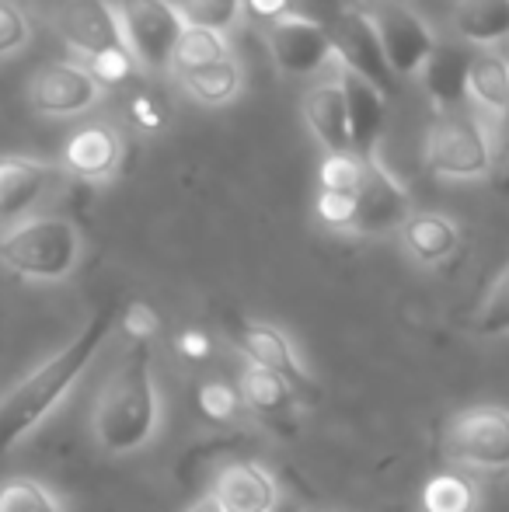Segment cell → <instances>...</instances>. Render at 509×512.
I'll use <instances>...</instances> for the list:
<instances>
[{"label": "cell", "mask_w": 509, "mask_h": 512, "mask_svg": "<svg viewBox=\"0 0 509 512\" xmlns=\"http://www.w3.org/2000/svg\"><path fill=\"white\" fill-rule=\"evenodd\" d=\"M178 352H182L185 359H206L210 356V338L196 328L182 331V335H178Z\"/></svg>", "instance_id": "74e56055"}, {"label": "cell", "mask_w": 509, "mask_h": 512, "mask_svg": "<svg viewBox=\"0 0 509 512\" xmlns=\"http://www.w3.org/2000/svg\"><path fill=\"white\" fill-rule=\"evenodd\" d=\"M272 512H300V509H297V506H290V502H279V506L272 509Z\"/></svg>", "instance_id": "b9f144b4"}, {"label": "cell", "mask_w": 509, "mask_h": 512, "mask_svg": "<svg viewBox=\"0 0 509 512\" xmlns=\"http://www.w3.org/2000/svg\"><path fill=\"white\" fill-rule=\"evenodd\" d=\"M468 105L503 119L509 105V60L496 49H478L468 67Z\"/></svg>", "instance_id": "7402d4cb"}, {"label": "cell", "mask_w": 509, "mask_h": 512, "mask_svg": "<svg viewBox=\"0 0 509 512\" xmlns=\"http://www.w3.org/2000/svg\"><path fill=\"white\" fill-rule=\"evenodd\" d=\"M471 49L457 46H436L429 63L422 67V84H426L429 98L436 102L440 112H457L468 105V67H471Z\"/></svg>", "instance_id": "d6986e66"}, {"label": "cell", "mask_w": 509, "mask_h": 512, "mask_svg": "<svg viewBox=\"0 0 509 512\" xmlns=\"http://www.w3.org/2000/svg\"><path fill=\"white\" fill-rule=\"evenodd\" d=\"M475 485L461 474H436L422 492L426 512H475Z\"/></svg>", "instance_id": "4316f807"}, {"label": "cell", "mask_w": 509, "mask_h": 512, "mask_svg": "<svg viewBox=\"0 0 509 512\" xmlns=\"http://www.w3.org/2000/svg\"><path fill=\"white\" fill-rule=\"evenodd\" d=\"M119 25L136 67L147 74H168L185 21L175 0H119Z\"/></svg>", "instance_id": "5b68a950"}, {"label": "cell", "mask_w": 509, "mask_h": 512, "mask_svg": "<svg viewBox=\"0 0 509 512\" xmlns=\"http://www.w3.org/2000/svg\"><path fill=\"white\" fill-rule=\"evenodd\" d=\"M374 21V32L381 39L384 60L394 70V77H419L429 56L436 53V35L412 7L398 4V0H381L374 11H367Z\"/></svg>", "instance_id": "52a82bcc"}, {"label": "cell", "mask_w": 509, "mask_h": 512, "mask_svg": "<svg viewBox=\"0 0 509 512\" xmlns=\"http://www.w3.org/2000/svg\"><path fill=\"white\" fill-rule=\"evenodd\" d=\"M178 14L185 25L227 35L245 18V4L241 0H178Z\"/></svg>", "instance_id": "484cf974"}, {"label": "cell", "mask_w": 509, "mask_h": 512, "mask_svg": "<svg viewBox=\"0 0 509 512\" xmlns=\"http://www.w3.org/2000/svg\"><path fill=\"white\" fill-rule=\"evenodd\" d=\"M102 88L98 81L88 74L84 63H70V60H56L46 63L32 74L28 84V102L39 115L46 119H74L84 115L98 105Z\"/></svg>", "instance_id": "9c48e42d"}, {"label": "cell", "mask_w": 509, "mask_h": 512, "mask_svg": "<svg viewBox=\"0 0 509 512\" xmlns=\"http://www.w3.org/2000/svg\"><path fill=\"white\" fill-rule=\"evenodd\" d=\"M213 502L220 512H272L279 506L276 481L258 464H231L213 485Z\"/></svg>", "instance_id": "ac0fdd59"}, {"label": "cell", "mask_w": 509, "mask_h": 512, "mask_svg": "<svg viewBox=\"0 0 509 512\" xmlns=\"http://www.w3.org/2000/svg\"><path fill=\"white\" fill-rule=\"evenodd\" d=\"M129 115H133L136 126L147 129V133L161 129V108L150 102V98H133V102H129Z\"/></svg>", "instance_id": "8d00e7d4"}, {"label": "cell", "mask_w": 509, "mask_h": 512, "mask_svg": "<svg viewBox=\"0 0 509 512\" xmlns=\"http://www.w3.org/2000/svg\"><path fill=\"white\" fill-rule=\"evenodd\" d=\"M499 126H503V136H506V150H509V105H506L503 119H499Z\"/></svg>", "instance_id": "60d3db41"}, {"label": "cell", "mask_w": 509, "mask_h": 512, "mask_svg": "<svg viewBox=\"0 0 509 512\" xmlns=\"http://www.w3.org/2000/svg\"><path fill=\"white\" fill-rule=\"evenodd\" d=\"M157 328H161V321H157V314H154V307H147V304H129L126 310H123V331L133 342H143L147 345L150 338L157 335Z\"/></svg>", "instance_id": "836d02e7"}, {"label": "cell", "mask_w": 509, "mask_h": 512, "mask_svg": "<svg viewBox=\"0 0 509 512\" xmlns=\"http://www.w3.org/2000/svg\"><path fill=\"white\" fill-rule=\"evenodd\" d=\"M0 512H63L56 495L32 478H7L0 485Z\"/></svg>", "instance_id": "f1b7e54d"}, {"label": "cell", "mask_w": 509, "mask_h": 512, "mask_svg": "<svg viewBox=\"0 0 509 512\" xmlns=\"http://www.w3.org/2000/svg\"><path fill=\"white\" fill-rule=\"evenodd\" d=\"M241 398H245L258 415H286V411L293 408L297 394H293V387L286 384L283 377L262 370V366H252V370H245V377H241Z\"/></svg>", "instance_id": "d4e9b609"}, {"label": "cell", "mask_w": 509, "mask_h": 512, "mask_svg": "<svg viewBox=\"0 0 509 512\" xmlns=\"http://www.w3.org/2000/svg\"><path fill=\"white\" fill-rule=\"evenodd\" d=\"M314 512H321V509H314Z\"/></svg>", "instance_id": "7bdbcfd3"}, {"label": "cell", "mask_w": 509, "mask_h": 512, "mask_svg": "<svg viewBox=\"0 0 509 512\" xmlns=\"http://www.w3.org/2000/svg\"><path fill=\"white\" fill-rule=\"evenodd\" d=\"M471 328H475V335H485V338L509 335V265L499 272L496 283L485 293V300L478 304Z\"/></svg>", "instance_id": "83f0119b"}, {"label": "cell", "mask_w": 509, "mask_h": 512, "mask_svg": "<svg viewBox=\"0 0 509 512\" xmlns=\"http://www.w3.org/2000/svg\"><path fill=\"white\" fill-rule=\"evenodd\" d=\"M363 178V157L360 154H325L318 168L321 192H342V196H356Z\"/></svg>", "instance_id": "f546056e"}, {"label": "cell", "mask_w": 509, "mask_h": 512, "mask_svg": "<svg viewBox=\"0 0 509 512\" xmlns=\"http://www.w3.org/2000/svg\"><path fill=\"white\" fill-rule=\"evenodd\" d=\"M342 95H346V119H349V140H353V154L370 157L377 150V140L384 133L387 122V95L367 84L363 77L342 70Z\"/></svg>", "instance_id": "e0dca14e"}, {"label": "cell", "mask_w": 509, "mask_h": 512, "mask_svg": "<svg viewBox=\"0 0 509 512\" xmlns=\"http://www.w3.org/2000/svg\"><path fill=\"white\" fill-rule=\"evenodd\" d=\"M53 25L60 39L84 56V63L112 49H126L123 25H119V11L112 0H67L56 11Z\"/></svg>", "instance_id": "7c38bea8"}, {"label": "cell", "mask_w": 509, "mask_h": 512, "mask_svg": "<svg viewBox=\"0 0 509 512\" xmlns=\"http://www.w3.org/2000/svg\"><path fill=\"white\" fill-rule=\"evenodd\" d=\"M300 112H304L307 129H311V136L325 154H353L342 77H328V81L314 84L304 95V102H300Z\"/></svg>", "instance_id": "2e32d148"}, {"label": "cell", "mask_w": 509, "mask_h": 512, "mask_svg": "<svg viewBox=\"0 0 509 512\" xmlns=\"http://www.w3.org/2000/svg\"><path fill=\"white\" fill-rule=\"evenodd\" d=\"M95 439L105 453H133L154 436L157 429V394L150 377V345L133 342V349L123 356L109 384L98 394L95 415Z\"/></svg>", "instance_id": "7a4b0ae2"}, {"label": "cell", "mask_w": 509, "mask_h": 512, "mask_svg": "<svg viewBox=\"0 0 509 512\" xmlns=\"http://www.w3.org/2000/svg\"><path fill=\"white\" fill-rule=\"evenodd\" d=\"M398 234H401L405 251L419 265L447 262V258L457 251V244H461V230H457V223L443 213H415L412 209V216L401 223Z\"/></svg>", "instance_id": "44dd1931"}, {"label": "cell", "mask_w": 509, "mask_h": 512, "mask_svg": "<svg viewBox=\"0 0 509 512\" xmlns=\"http://www.w3.org/2000/svg\"><path fill=\"white\" fill-rule=\"evenodd\" d=\"M81 230L63 216H32L0 234V265L32 283H60L81 262Z\"/></svg>", "instance_id": "3957f363"}, {"label": "cell", "mask_w": 509, "mask_h": 512, "mask_svg": "<svg viewBox=\"0 0 509 512\" xmlns=\"http://www.w3.org/2000/svg\"><path fill=\"white\" fill-rule=\"evenodd\" d=\"M112 324H116V310L112 307L98 310L81 328V335L74 342H67V349H60L53 359H46L39 370H32L25 380H18L0 398V453L18 446L35 425H42V418L49 411L67 398V391L81 380V373L88 370L95 352L109 338Z\"/></svg>", "instance_id": "6da1fadb"}, {"label": "cell", "mask_w": 509, "mask_h": 512, "mask_svg": "<svg viewBox=\"0 0 509 512\" xmlns=\"http://www.w3.org/2000/svg\"><path fill=\"white\" fill-rule=\"evenodd\" d=\"M234 342H238V349L252 359V366H262V370L283 377L286 384L293 387V394H307V398L318 394L311 373L300 366L297 352H293V342L279 328L245 321V324H238V331H234Z\"/></svg>", "instance_id": "9a60e30c"}, {"label": "cell", "mask_w": 509, "mask_h": 512, "mask_svg": "<svg viewBox=\"0 0 509 512\" xmlns=\"http://www.w3.org/2000/svg\"><path fill=\"white\" fill-rule=\"evenodd\" d=\"M182 88L196 105L224 108L241 95V88H245V70H241V63L234 60V56H227V60L213 63V67L182 77Z\"/></svg>", "instance_id": "603a6c76"}, {"label": "cell", "mask_w": 509, "mask_h": 512, "mask_svg": "<svg viewBox=\"0 0 509 512\" xmlns=\"http://www.w3.org/2000/svg\"><path fill=\"white\" fill-rule=\"evenodd\" d=\"M422 161L450 182H478L492 171V136L468 108L440 112L426 129Z\"/></svg>", "instance_id": "277c9868"}, {"label": "cell", "mask_w": 509, "mask_h": 512, "mask_svg": "<svg viewBox=\"0 0 509 512\" xmlns=\"http://www.w3.org/2000/svg\"><path fill=\"white\" fill-rule=\"evenodd\" d=\"M199 408L210 418H217V422H227V418H234V411H238V394L227 384H206L203 391H199Z\"/></svg>", "instance_id": "e575fe53"}, {"label": "cell", "mask_w": 509, "mask_h": 512, "mask_svg": "<svg viewBox=\"0 0 509 512\" xmlns=\"http://www.w3.org/2000/svg\"><path fill=\"white\" fill-rule=\"evenodd\" d=\"M443 450L457 464L478 471H509V411L478 405L450 418Z\"/></svg>", "instance_id": "8992f818"}, {"label": "cell", "mask_w": 509, "mask_h": 512, "mask_svg": "<svg viewBox=\"0 0 509 512\" xmlns=\"http://www.w3.org/2000/svg\"><path fill=\"white\" fill-rule=\"evenodd\" d=\"M32 39V21L18 0H0V60H11Z\"/></svg>", "instance_id": "4dcf8cb0"}, {"label": "cell", "mask_w": 509, "mask_h": 512, "mask_svg": "<svg viewBox=\"0 0 509 512\" xmlns=\"http://www.w3.org/2000/svg\"><path fill=\"white\" fill-rule=\"evenodd\" d=\"M457 39L464 46L496 49L509 42V0H457L450 14Z\"/></svg>", "instance_id": "ffe728a7"}, {"label": "cell", "mask_w": 509, "mask_h": 512, "mask_svg": "<svg viewBox=\"0 0 509 512\" xmlns=\"http://www.w3.org/2000/svg\"><path fill=\"white\" fill-rule=\"evenodd\" d=\"M231 56V46H227V35L220 32H210V28H192L185 25L182 35H178V46H175V56H171V70L178 81L196 70H206L213 63L227 60Z\"/></svg>", "instance_id": "cb8c5ba5"}, {"label": "cell", "mask_w": 509, "mask_h": 512, "mask_svg": "<svg viewBox=\"0 0 509 512\" xmlns=\"http://www.w3.org/2000/svg\"><path fill=\"white\" fill-rule=\"evenodd\" d=\"M265 49L283 77H314L335 60L328 28L293 11L265 25Z\"/></svg>", "instance_id": "ba28073f"}, {"label": "cell", "mask_w": 509, "mask_h": 512, "mask_svg": "<svg viewBox=\"0 0 509 512\" xmlns=\"http://www.w3.org/2000/svg\"><path fill=\"white\" fill-rule=\"evenodd\" d=\"M84 67H88V74L98 81V88L105 91V88L126 84L136 70V60L129 56V49H112V53H102V56H95V60H88Z\"/></svg>", "instance_id": "1f68e13d"}, {"label": "cell", "mask_w": 509, "mask_h": 512, "mask_svg": "<svg viewBox=\"0 0 509 512\" xmlns=\"http://www.w3.org/2000/svg\"><path fill=\"white\" fill-rule=\"evenodd\" d=\"M318 220L332 230H353L356 227V196H342V192H318Z\"/></svg>", "instance_id": "d6a6232c"}, {"label": "cell", "mask_w": 509, "mask_h": 512, "mask_svg": "<svg viewBox=\"0 0 509 512\" xmlns=\"http://www.w3.org/2000/svg\"><path fill=\"white\" fill-rule=\"evenodd\" d=\"M241 4H245L248 18L262 21V25H272L283 14H290V0H241Z\"/></svg>", "instance_id": "d590c367"}, {"label": "cell", "mask_w": 509, "mask_h": 512, "mask_svg": "<svg viewBox=\"0 0 509 512\" xmlns=\"http://www.w3.org/2000/svg\"><path fill=\"white\" fill-rule=\"evenodd\" d=\"M126 154L123 133L109 122H88L81 126L60 150V168L84 182H109L119 171Z\"/></svg>", "instance_id": "5bb4252c"}, {"label": "cell", "mask_w": 509, "mask_h": 512, "mask_svg": "<svg viewBox=\"0 0 509 512\" xmlns=\"http://www.w3.org/2000/svg\"><path fill=\"white\" fill-rule=\"evenodd\" d=\"M189 512H220V506L213 502V495H206V499H199Z\"/></svg>", "instance_id": "f35d334b"}, {"label": "cell", "mask_w": 509, "mask_h": 512, "mask_svg": "<svg viewBox=\"0 0 509 512\" xmlns=\"http://www.w3.org/2000/svg\"><path fill=\"white\" fill-rule=\"evenodd\" d=\"M412 216V199L405 185L387 171L381 154L363 157V178L356 189V227L353 234H391Z\"/></svg>", "instance_id": "30bf717a"}, {"label": "cell", "mask_w": 509, "mask_h": 512, "mask_svg": "<svg viewBox=\"0 0 509 512\" xmlns=\"http://www.w3.org/2000/svg\"><path fill=\"white\" fill-rule=\"evenodd\" d=\"M496 189L503 192V196H509V161L503 164V171H499V178H496Z\"/></svg>", "instance_id": "ab89813d"}, {"label": "cell", "mask_w": 509, "mask_h": 512, "mask_svg": "<svg viewBox=\"0 0 509 512\" xmlns=\"http://www.w3.org/2000/svg\"><path fill=\"white\" fill-rule=\"evenodd\" d=\"M60 168L39 157L7 154L0 157V227L4 223H21L42 199L53 192Z\"/></svg>", "instance_id": "4fadbf2b"}, {"label": "cell", "mask_w": 509, "mask_h": 512, "mask_svg": "<svg viewBox=\"0 0 509 512\" xmlns=\"http://www.w3.org/2000/svg\"><path fill=\"white\" fill-rule=\"evenodd\" d=\"M328 35H332V53L342 63V70L374 84L381 95H391L398 77L387 67L381 39H377L374 21H370L367 11H342L335 18V25L328 28Z\"/></svg>", "instance_id": "8fae6325"}]
</instances>
